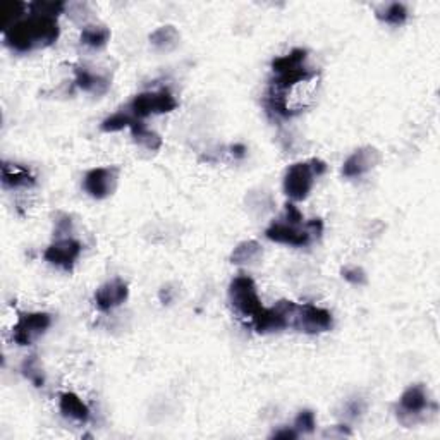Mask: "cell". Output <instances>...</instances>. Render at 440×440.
<instances>
[{"instance_id":"6da1fadb","label":"cell","mask_w":440,"mask_h":440,"mask_svg":"<svg viewBox=\"0 0 440 440\" xmlns=\"http://www.w3.org/2000/svg\"><path fill=\"white\" fill-rule=\"evenodd\" d=\"M59 33L61 30H59L57 18L31 14L25 21L14 23L9 30L4 31V40L11 49L30 52L57 42Z\"/></svg>"},{"instance_id":"7a4b0ae2","label":"cell","mask_w":440,"mask_h":440,"mask_svg":"<svg viewBox=\"0 0 440 440\" xmlns=\"http://www.w3.org/2000/svg\"><path fill=\"white\" fill-rule=\"evenodd\" d=\"M296 308L298 305L287 299H282L272 308H262L253 317L255 330L258 334H267V332H277L293 325Z\"/></svg>"},{"instance_id":"3957f363","label":"cell","mask_w":440,"mask_h":440,"mask_svg":"<svg viewBox=\"0 0 440 440\" xmlns=\"http://www.w3.org/2000/svg\"><path fill=\"white\" fill-rule=\"evenodd\" d=\"M229 299L236 311L245 317L253 318L263 308L260 303L257 286H255L253 279L248 275H239V277L233 279V282L229 284Z\"/></svg>"},{"instance_id":"277c9868","label":"cell","mask_w":440,"mask_h":440,"mask_svg":"<svg viewBox=\"0 0 440 440\" xmlns=\"http://www.w3.org/2000/svg\"><path fill=\"white\" fill-rule=\"evenodd\" d=\"M178 107V102L172 97L170 91H145V93L136 95L133 102L127 105V110L136 119H145L151 114H169Z\"/></svg>"},{"instance_id":"5b68a950","label":"cell","mask_w":440,"mask_h":440,"mask_svg":"<svg viewBox=\"0 0 440 440\" xmlns=\"http://www.w3.org/2000/svg\"><path fill=\"white\" fill-rule=\"evenodd\" d=\"M52 325V317L45 311L19 315L13 327V339L19 346H30L35 339L45 334Z\"/></svg>"},{"instance_id":"8992f818","label":"cell","mask_w":440,"mask_h":440,"mask_svg":"<svg viewBox=\"0 0 440 440\" xmlns=\"http://www.w3.org/2000/svg\"><path fill=\"white\" fill-rule=\"evenodd\" d=\"M315 172L311 169L310 162H298L291 166L284 175V193L294 202H303L308 198L311 187H313Z\"/></svg>"},{"instance_id":"52a82bcc","label":"cell","mask_w":440,"mask_h":440,"mask_svg":"<svg viewBox=\"0 0 440 440\" xmlns=\"http://www.w3.org/2000/svg\"><path fill=\"white\" fill-rule=\"evenodd\" d=\"M334 325L332 313L325 308H318L315 305H298L294 313L293 327L305 334H320L327 332Z\"/></svg>"},{"instance_id":"ba28073f","label":"cell","mask_w":440,"mask_h":440,"mask_svg":"<svg viewBox=\"0 0 440 440\" xmlns=\"http://www.w3.org/2000/svg\"><path fill=\"white\" fill-rule=\"evenodd\" d=\"M119 169L115 167H97L86 172L83 179V187L91 198L103 199L110 196L117 187Z\"/></svg>"},{"instance_id":"9c48e42d","label":"cell","mask_w":440,"mask_h":440,"mask_svg":"<svg viewBox=\"0 0 440 440\" xmlns=\"http://www.w3.org/2000/svg\"><path fill=\"white\" fill-rule=\"evenodd\" d=\"M81 251H83L81 243L76 241L73 238H64L52 243V245L45 250L43 257H45V260L50 263V265L59 267V269L62 270H73L76 260L79 258Z\"/></svg>"},{"instance_id":"30bf717a","label":"cell","mask_w":440,"mask_h":440,"mask_svg":"<svg viewBox=\"0 0 440 440\" xmlns=\"http://www.w3.org/2000/svg\"><path fill=\"white\" fill-rule=\"evenodd\" d=\"M380 158L382 157H380V151L377 148L374 146L358 148V150L353 151V154L346 158V162H344L342 166L344 178L353 179L366 174V172H370L371 169H375V167L378 166Z\"/></svg>"},{"instance_id":"8fae6325","label":"cell","mask_w":440,"mask_h":440,"mask_svg":"<svg viewBox=\"0 0 440 440\" xmlns=\"http://www.w3.org/2000/svg\"><path fill=\"white\" fill-rule=\"evenodd\" d=\"M265 236L270 241L281 243V245H289V246H306L310 245L313 236L310 234V231L301 229L299 226H291L287 222H274L269 229L265 231Z\"/></svg>"},{"instance_id":"7c38bea8","label":"cell","mask_w":440,"mask_h":440,"mask_svg":"<svg viewBox=\"0 0 440 440\" xmlns=\"http://www.w3.org/2000/svg\"><path fill=\"white\" fill-rule=\"evenodd\" d=\"M127 296H129L127 284L121 279H112L98 287L95 293V303L102 311H110L126 303Z\"/></svg>"},{"instance_id":"4fadbf2b","label":"cell","mask_w":440,"mask_h":440,"mask_svg":"<svg viewBox=\"0 0 440 440\" xmlns=\"http://www.w3.org/2000/svg\"><path fill=\"white\" fill-rule=\"evenodd\" d=\"M428 407V394L425 387L422 383H416V386H410L406 390L403 392L401 399H399V419L406 418H415L419 416Z\"/></svg>"},{"instance_id":"5bb4252c","label":"cell","mask_w":440,"mask_h":440,"mask_svg":"<svg viewBox=\"0 0 440 440\" xmlns=\"http://www.w3.org/2000/svg\"><path fill=\"white\" fill-rule=\"evenodd\" d=\"M2 184L4 187H31L35 186V175L30 174L28 169L16 163H2Z\"/></svg>"},{"instance_id":"9a60e30c","label":"cell","mask_w":440,"mask_h":440,"mask_svg":"<svg viewBox=\"0 0 440 440\" xmlns=\"http://www.w3.org/2000/svg\"><path fill=\"white\" fill-rule=\"evenodd\" d=\"M59 407L66 418L76 419L79 423H86L90 419V410L74 392H64L59 399Z\"/></svg>"},{"instance_id":"2e32d148","label":"cell","mask_w":440,"mask_h":440,"mask_svg":"<svg viewBox=\"0 0 440 440\" xmlns=\"http://www.w3.org/2000/svg\"><path fill=\"white\" fill-rule=\"evenodd\" d=\"M74 74H76V79H74L76 86L81 88L83 91H88V93L103 95L110 86L109 78L90 73V71L85 69V67H78Z\"/></svg>"},{"instance_id":"e0dca14e","label":"cell","mask_w":440,"mask_h":440,"mask_svg":"<svg viewBox=\"0 0 440 440\" xmlns=\"http://www.w3.org/2000/svg\"><path fill=\"white\" fill-rule=\"evenodd\" d=\"M129 129H131V134H133L134 141L138 143V145H141L143 148H146V150L157 151L158 148L162 146V138H160V134L155 133V131L148 129L146 124L141 122V119H134V121L131 122Z\"/></svg>"},{"instance_id":"ac0fdd59","label":"cell","mask_w":440,"mask_h":440,"mask_svg":"<svg viewBox=\"0 0 440 440\" xmlns=\"http://www.w3.org/2000/svg\"><path fill=\"white\" fill-rule=\"evenodd\" d=\"M262 255L263 250L258 241H243L241 245L234 248L233 255H231V262L234 265H251V263L258 262Z\"/></svg>"},{"instance_id":"d6986e66","label":"cell","mask_w":440,"mask_h":440,"mask_svg":"<svg viewBox=\"0 0 440 440\" xmlns=\"http://www.w3.org/2000/svg\"><path fill=\"white\" fill-rule=\"evenodd\" d=\"M179 40H181V35H179V31L172 25L160 26L150 35L151 45L163 52L174 50L179 45Z\"/></svg>"},{"instance_id":"ffe728a7","label":"cell","mask_w":440,"mask_h":440,"mask_svg":"<svg viewBox=\"0 0 440 440\" xmlns=\"http://www.w3.org/2000/svg\"><path fill=\"white\" fill-rule=\"evenodd\" d=\"M306 57L308 52L305 49H294L287 55L274 59V61H272V71H274V74H279L287 73V71H296L299 69V67H305Z\"/></svg>"},{"instance_id":"44dd1931","label":"cell","mask_w":440,"mask_h":440,"mask_svg":"<svg viewBox=\"0 0 440 440\" xmlns=\"http://www.w3.org/2000/svg\"><path fill=\"white\" fill-rule=\"evenodd\" d=\"M110 40V30L105 26H97L90 25L85 26L81 31V43L83 45L90 47V49H103V47L109 43Z\"/></svg>"},{"instance_id":"7402d4cb","label":"cell","mask_w":440,"mask_h":440,"mask_svg":"<svg viewBox=\"0 0 440 440\" xmlns=\"http://www.w3.org/2000/svg\"><path fill=\"white\" fill-rule=\"evenodd\" d=\"M377 18L380 21L387 23V25L401 26L407 19V9L404 4L390 2L387 4V6H382L380 9H377Z\"/></svg>"},{"instance_id":"603a6c76","label":"cell","mask_w":440,"mask_h":440,"mask_svg":"<svg viewBox=\"0 0 440 440\" xmlns=\"http://www.w3.org/2000/svg\"><path fill=\"white\" fill-rule=\"evenodd\" d=\"M26 4L23 2H2L0 4V23H2V30L7 31L14 25L13 21L19 18L26 9Z\"/></svg>"},{"instance_id":"cb8c5ba5","label":"cell","mask_w":440,"mask_h":440,"mask_svg":"<svg viewBox=\"0 0 440 440\" xmlns=\"http://www.w3.org/2000/svg\"><path fill=\"white\" fill-rule=\"evenodd\" d=\"M134 119L136 117L129 110H119L112 114L110 117H107L100 127H102L103 133H115V131H121L124 127H129Z\"/></svg>"},{"instance_id":"d4e9b609","label":"cell","mask_w":440,"mask_h":440,"mask_svg":"<svg viewBox=\"0 0 440 440\" xmlns=\"http://www.w3.org/2000/svg\"><path fill=\"white\" fill-rule=\"evenodd\" d=\"M21 371L35 387H43V383H45V375H43V370L42 366H40L37 356L26 358L21 365Z\"/></svg>"},{"instance_id":"484cf974","label":"cell","mask_w":440,"mask_h":440,"mask_svg":"<svg viewBox=\"0 0 440 440\" xmlns=\"http://www.w3.org/2000/svg\"><path fill=\"white\" fill-rule=\"evenodd\" d=\"M28 9H30L33 14H38V16H50V18H57V16L66 9V4L61 2V0H57V2H54V0H52V2L50 0H35V2H31L30 6H28Z\"/></svg>"},{"instance_id":"4316f807","label":"cell","mask_w":440,"mask_h":440,"mask_svg":"<svg viewBox=\"0 0 440 440\" xmlns=\"http://www.w3.org/2000/svg\"><path fill=\"white\" fill-rule=\"evenodd\" d=\"M315 427H317V423H315V415L313 411L310 410H303L299 411V415L296 416V422H294V428L296 432H301V434H313Z\"/></svg>"},{"instance_id":"83f0119b","label":"cell","mask_w":440,"mask_h":440,"mask_svg":"<svg viewBox=\"0 0 440 440\" xmlns=\"http://www.w3.org/2000/svg\"><path fill=\"white\" fill-rule=\"evenodd\" d=\"M342 277L349 284H354V286H363V284H366V274L363 272V269H359V267H346V269L342 270Z\"/></svg>"},{"instance_id":"f1b7e54d","label":"cell","mask_w":440,"mask_h":440,"mask_svg":"<svg viewBox=\"0 0 440 440\" xmlns=\"http://www.w3.org/2000/svg\"><path fill=\"white\" fill-rule=\"evenodd\" d=\"M286 220L287 224H291V226H301L303 224V214L301 212L296 208V205H293V203H287L286 205Z\"/></svg>"},{"instance_id":"f546056e","label":"cell","mask_w":440,"mask_h":440,"mask_svg":"<svg viewBox=\"0 0 440 440\" xmlns=\"http://www.w3.org/2000/svg\"><path fill=\"white\" fill-rule=\"evenodd\" d=\"M298 435L296 428H281L272 434V439H298Z\"/></svg>"},{"instance_id":"4dcf8cb0","label":"cell","mask_w":440,"mask_h":440,"mask_svg":"<svg viewBox=\"0 0 440 440\" xmlns=\"http://www.w3.org/2000/svg\"><path fill=\"white\" fill-rule=\"evenodd\" d=\"M69 231H71V217L64 215L62 220H59L57 222V233L62 234V233H69Z\"/></svg>"},{"instance_id":"1f68e13d","label":"cell","mask_w":440,"mask_h":440,"mask_svg":"<svg viewBox=\"0 0 440 440\" xmlns=\"http://www.w3.org/2000/svg\"><path fill=\"white\" fill-rule=\"evenodd\" d=\"M310 163H311V169H313V172H315V175H317V178H318V175H322V174H323V172H325V170H327V166H325V163H323V162H322V160H317V158H313V160H311V162H310Z\"/></svg>"},{"instance_id":"d6a6232c","label":"cell","mask_w":440,"mask_h":440,"mask_svg":"<svg viewBox=\"0 0 440 440\" xmlns=\"http://www.w3.org/2000/svg\"><path fill=\"white\" fill-rule=\"evenodd\" d=\"M233 150H234V154L238 155V157H243V155H245V151H246V148L243 145H236V146H233Z\"/></svg>"}]
</instances>
